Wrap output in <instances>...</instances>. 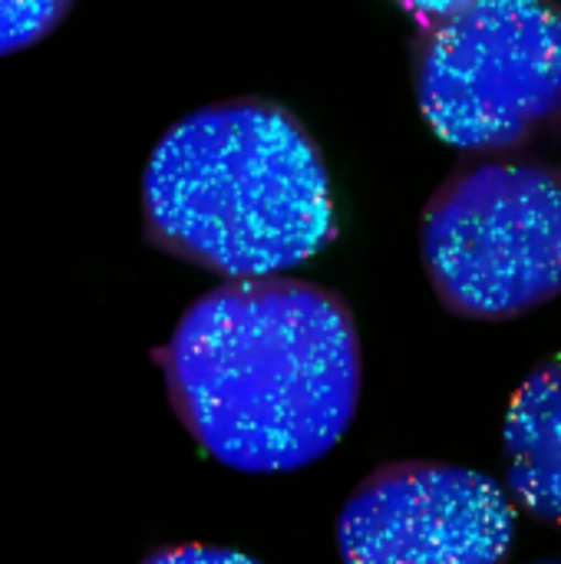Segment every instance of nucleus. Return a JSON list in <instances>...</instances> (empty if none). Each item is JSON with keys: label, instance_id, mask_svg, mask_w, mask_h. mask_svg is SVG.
I'll list each match as a JSON object with an SVG mask.
<instances>
[{"label": "nucleus", "instance_id": "1", "mask_svg": "<svg viewBox=\"0 0 561 564\" xmlns=\"http://www.w3.org/2000/svg\"><path fill=\"white\" fill-rule=\"evenodd\" d=\"M155 364L188 436L238 473L317 463L360 406L354 314L341 294L298 278H241L202 294Z\"/></svg>", "mask_w": 561, "mask_h": 564}, {"label": "nucleus", "instance_id": "2", "mask_svg": "<svg viewBox=\"0 0 561 564\" xmlns=\"http://www.w3.org/2000/svg\"><path fill=\"white\" fill-rule=\"evenodd\" d=\"M334 235L324 155L304 122L258 96L172 122L142 169L145 245L225 281L311 261Z\"/></svg>", "mask_w": 561, "mask_h": 564}, {"label": "nucleus", "instance_id": "3", "mask_svg": "<svg viewBox=\"0 0 561 564\" xmlns=\"http://www.w3.org/2000/svg\"><path fill=\"white\" fill-rule=\"evenodd\" d=\"M413 86L427 126L466 155L561 142V3L473 0L420 23Z\"/></svg>", "mask_w": 561, "mask_h": 564}, {"label": "nucleus", "instance_id": "4", "mask_svg": "<svg viewBox=\"0 0 561 564\" xmlns=\"http://www.w3.org/2000/svg\"><path fill=\"white\" fill-rule=\"evenodd\" d=\"M420 251L440 304L516 321L561 294V169L529 155H466L430 195Z\"/></svg>", "mask_w": 561, "mask_h": 564}, {"label": "nucleus", "instance_id": "5", "mask_svg": "<svg viewBox=\"0 0 561 564\" xmlns=\"http://www.w3.org/2000/svg\"><path fill=\"white\" fill-rule=\"evenodd\" d=\"M516 502L493 476L433 459L374 469L337 516L344 564H506Z\"/></svg>", "mask_w": 561, "mask_h": 564}, {"label": "nucleus", "instance_id": "6", "mask_svg": "<svg viewBox=\"0 0 561 564\" xmlns=\"http://www.w3.org/2000/svg\"><path fill=\"white\" fill-rule=\"evenodd\" d=\"M503 453L516 509L561 532V354L542 360L516 390Z\"/></svg>", "mask_w": 561, "mask_h": 564}, {"label": "nucleus", "instance_id": "7", "mask_svg": "<svg viewBox=\"0 0 561 564\" xmlns=\"http://www.w3.org/2000/svg\"><path fill=\"white\" fill-rule=\"evenodd\" d=\"M76 0H0V56L23 53L46 40Z\"/></svg>", "mask_w": 561, "mask_h": 564}, {"label": "nucleus", "instance_id": "8", "mask_svg": "<svg viewBox=\"0 0 561 564\" xmlns=\"http://www.w3.org/2000/svg\"><path fill=\"white\" fill-rule=\"evenodd\" d=\"M139 564H261L241 552H231V549H218V545H198V542H188V545H169V549H159L152 555H145Z\"/></svg>", "mask_w": 561, "mask_h": 564}, {"label": "nucleus", "instance_id": "9", "mask_svg": "<svg viewBox=\"0 0 561 564\" xmlns=\"http://www.w3.org/2000/svg\"><path fill=\"white\" fill-rule=\"evenodd\" d=\"M393 3L403 7L417 23H430V20H440V17H446V13H453L473 0H393Z\"/></svg>", "mask_w": 561, "mask_h": 564}, {"label": "nucleus", "instance_id": "10", "mask_svg": "<svg viewBox=\"0 0 561 564\" xmlns=\"http://www.w3.org/2000/svg\"><path fill=\"white\" fill-rule=\"evenodd\" d=\"M539 564H561V562H539Z\"/></svg>", "mask_w": 561, "mask_h": 564}]
</instances>
